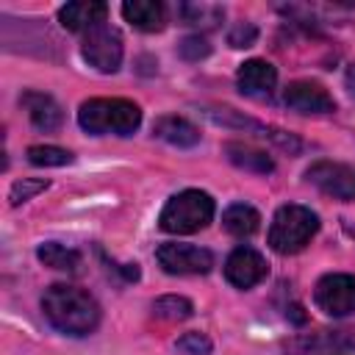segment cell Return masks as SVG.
<instances>
[{
    "label": "cell",
    "mask_w": 355,
    "mask_h": 355,
    "mask_svg": "<svg viewBox=\"0 0 355 355\" xmlns=\"http://www.w3.org/2000/svg\"><path fill=\"white\" fill-rule=\"evenodd\" d=\"M153 313L158 319H169V322H183L194 313V305L191 300L186 297H178V294H166V297H158L153 302Z\"/></svg>",
    "instance_id": "ffe728a7"
},
{
    "label": "cell",
    "mask_w": 355,
    "mask_h": 355,
    "mask_svg": "<svg viewBox=\"0 0 355 355\" xmlns=\"http://www.w3.org/2000/svg\"><path fill=\"white\" fill-rule=\"evenodd\" d=\"M269 266L263 261V255L252 247H236L227 261H225V277L227 283H233L236 288H252L266 277Z\"/></svg>",
    "instance_id": "9c48e42d"
},
{
    "label": "cell",
    "mask_w": 355,
    "mask_h": 355,
    "mask_svg": "<svg viewBox=\"0 0 355 355\" xmlns=\"http://www.w3.org/2000/svg\"><path fill=\"white\" fill-rule=\"evenodd\" d=\"M28 161L33 166H64V164H72V153L53 144H36V147H28Z\"/></svg>",
    "instance_id": "44dd1931"
},
{
    "label": "cell",
    "mask_w": 355,
    "mask_h": 355,
    "mask_svg": "<svg viewBox=\"0 0 355 355\" xmlns=\"http://www.w3.org/2000/svg\"><path fill=\"white\" fill-rule=\"evenodd\" d=\"M105 17H108V6L100 3V0H75V3H67L58 8V22L67 28V31H94L100 25H105Z\"/></svg>",
    "instance_id": "8fae6325"
},
{
    "label": "cell",
    "mask_w": 355,
    "mask_h": 355,
    "mask_svg": "<svg viewBox=\"0 0 355 355\" xmlns=\"http://www.w3.org/2000/svg\"><path fill=\"white\" fill-rule=\"evenodd\" d=\"M344 83H347V89H349V94H355V64L347 69V75H344Z\"/></svg>",
    "instance_id": "4316f807"
},
{
    "label": "cell",
    "mask_w": 355,
    "mask_h": 355,
    "mask_svg": "<svg viewBox=\"0 0 355 355\" xmlns=\"http://www.w3.org/2000/svg\"><path fill=\"white\" fill-rule=\"evenodd\" d=\"M50 183L44 180V178H22V180H17L14 186H11V191H8V200H11V205H19V202H28L31 197H36L39 191H44Z\"/></svg>",
    "instance_id": "7402d4cb"
},
{
    "label": "cell",
    "mask_w": 355,
    "mask_h": 355,
    "mask_svg": "<svg viewBox=\"0 0 355 355\" xmlns=\"http://www.w3.org/2000/svg\"><path fill=\"white\" fill-rule=\"evenodd\" d=\"M42 311L47 322L64 336H89L100 324V305L97 300L75 286L55 283L42 297Z\"/></svg>",
    "instance_id": "6da1fadb"
},
{
    "label": "cell",
    "mask_w": 355,
    "mask_h": 355,
    "mask_svg": "<svg viewBox=\"0 0 355 355\" xmlns=\"http://www.w3.org/2000/svg\"><path fill=\"white\" fill-rule=\"evenodd\" d=\"M83 58L97 72H116L122 64V36L119 31L100 25L83 39Z\"/></svg>",
    "instance_id": "52a82bcc"
},
{
    "label": "cell",
    "mask_w": 355,
    "mask_h": 355,
    "mask_svg": "<svg viewBox=\"0 0 355 355\" xmlns=\"http://www.w3.org/2000/svg\"><path fill=\"white\" fill-rule=\"evenodd\" d=\"M36 258H39L44 266L58 269V272H75V269L80 266V252L72 250V247H64V244H58V241H44V244H39Z\"/></svg>",
    "instance_id": "ac0fdd59"
},
{
    "label": "cell",
    "mask_w": 355,
    "mask_h": 355,
    "mask_svg": "<svg viewBox=\"0 0 355 355\" xmlns=\"http://www.w3.org/2000/svg\"><path fill=\"white\" fill-rule=\"evenodd\" d=\"M175 347H178L183 355H208V352H211V338H208L205 333L191 330V333H183Z\"/></svg>",
    "instance_id": "603a6c76"
},
{
    "label": "cell",
    "mask_w": 355,
    "mask_h": 355,
    "mask_svg": "<svg viewBox=\"0 0 355 355\" xmlns=\"http://www.w3.org/2000/svg\"><path fill=\"white\" fill-rule=\"evenodd\" d=\"M211 219H214L211 194H205L200 189H186V191H178L175 197L166 200V205H164V211L158 216V225L166 233L186 236V233L202 230Z\"/></svg>",
    "instance_id": "277c9868"
},
{
    "label": "cell",
    "mask_w": 355,
    "mask_h": 355,
    "mask_svg": "<svg viewBox=\"0 0 355 355\" xmlns=\"http://www.w3.org/2000/svg\"><path fill=\"white\" fill-rule=\"evenodd\" d=\"M283 103L297 114H333L336 100L327 94L324 86L313 80H294L283 92Z\"/></svg>",
    "instance_id": "30bf717a"
},
{
    "label": "cell",
    "mask_w": 355,
    "mask_h": 355,
    "mask_svg": "<svg viewBox=\"0 0 355 355\" xmlns=\"http://www.w3.org/2000/svg\"><path fill=\"white\" fill-rule=\"evenodd\" d=\"M155 258H158L161 269L169 272V275H205L214 266L211 250L197 247V244L166 241L155 250Z\"/></svg>",
    "instance_id": "8992f818"
},
{
    "label": "cell",
    "mask_w": 355,
    "mask_h": 355,
    "mask_svg": "<svg viewBox=\"0 0 355 355\" xmlns=\"http://www.w3.org/2000/svg\"><path fill=\"white\" fill-rule=\"evenodd\" d=\"M313 302L322 313L333 319H344L355 313V277L344 272L324 275L313 288Z\"/></svg>",
    "instance_id": "5b68a950"
},
{
    "label": "cell",
    "mask_w": 355,
    "mask_h": 355,
    "mask_svg": "<svg viewBox=\"0 0 355 355\" xmlns=\"http://www.w3.org/2000/svg\"><path fill=\"white\" fill-rule=\"evenodd\" d=\"M261 225V214L247 205V202H233L225 214H222V227L233 236H252Z\"/></svg>",
    "instance_id": "e0dca14e"
},
{
    "label": "cell",
    "mask_w": 355,
    "mask_h": 355,
    "mask_svg": "<svg viewBox=\"0 0 355 355\" xmlns=\"http://www.w3.org/2000/svg\"><path fill=\"white\" fill-rule=\"evenodd\" d=\"M22 105L28 108V116H31L33 128H39L44 133L55 130L61 125V119H64L61 105L50 94H44V92H25L22 94Z\"/></svg>",
    "instance_id": "4fadbf2b"
},
{
    "label": "cell",
    "mask_w": 355,
    "mask_h": 355,
    "mask_svg": "<svg viewBox=\"0 0 355 355\" xmlns=\"http://www.w3.org/2000/svg\"><path fill=\"white\" fill-rule=\"evenodd\" d=\"M153 133L175 147H194L200 141V130L183 116H158L153 125Z\"/></svg>",
    "instance_id": "9a60e30c"
},
{
    "label": "cell",
    "mask_w": 355,
    "mask_h": 355,
    "mask_svg": "<svg viewBox=\"0 0 355 355\" xmlns=\"http://www.w3.org/2000/svg\"><path fill=\"white\" fill-rule=\"evenodd\" d=\"M78 122L92 136H130L141 125V111L125 97H92L80 105Z\"/></svg>",
    "instance_id": "7a4b0ae2"
},
{
    "label": "cell",
    "mask_w": 355,
    "mask_h": 355,
    "mask_svg": "<svg viewBox=\"0 0 355 355\" xmlns=\"http://www.w3.org/2000/svg\"><path fill=\"white\" fill-rule=\"evenodd\" d=\"M236 83H239V92L247 97H269L277 83V69L263 58H250L239 67Z\"/></svg>",
    "instance_id": "7c38bea8"
},
{
    "label": "cell",
    "mask_w": 355,
    "mask_h": 355,
    "mask_svg": "<svg viewBox=\"0 0 355 355\" xmlns=\"http://www.w3.org/2000/svg\"><path fill=\"white\" fill-rule=\"evenodd\" d=\"M336 344H341V347H347V349H355V327L341 330V333L336 336Z\"/></svg>",
    "instance_id": "484cf974"
},
{
    "label": "cell",
    "mask_w": 355,
    "mask_h": 355,
    "mask_svg": "<svg viewBox=\"0 0 355 355\" xmlns=\"http://www.w3.org/2000/svg\"><path fill=\"white\" fill-rule=\"evenodd\" d=\"M305 178L322 189L324 194L336 197V200H355V169L347 164H336V161H316L308 166Z\"/></svg>",
    "instance_id": "ba28073f"
},
{
    "label": "cell",
    "mask_w": 355,
    "mask_h": 355,
    "mask_svg": "<svg viewBox=\"0 0 355 355\" xmlns=\"http://www.w3.org/2000/svg\"><path fill=\"white\" fill-rule=\"evenodd\" d=\"M319 230V216L305 205H280L269 225V247L280 255H294L311 244Z\"/></svg>",
    "instance_id": "3957f363"
},
{
    "label": "cell",
    "mask_w": 355,
    "mask_h": 355,
    "mask_svg": "<svg viewBox=\"0 0 355 355\" xmlns=\"http://www.w3.org/2000/svg\"><path fill=\"white\" fill-rule=\"evenodd\" d=\"M349 233H352V236H355V227H349Z\"/></svg>",
    "instance_id": "83f0119b"
},
{
    "label": "cell",
    "mask_w": 355,
    "mask_h": 355,
    "mask_svg": "<svg viewBox=\"0 0 355 355\" xmlns=\"http://www.w3.org/2000/svg\"><path fill=\"white\" fill-rule=\"evenodd\" d=\"M178 53H180V58H186V61H200V58H205V55L211 53V44H208L202 36H186V39L178 44Z\"/></svg>",
    "instance_id": "cb8c5ba5"
},
{
    "label": "cell",
    "mask_w": 355,
    "mask_h": 355,
    "mask_svg": "<svg viewBox=\"0 0 355 355\" xmlns=\"http://www.w3.org/2000/svg\"><path fill=\"white\" fill-rule=\"evenodd\" d=\"M255 39H258V28H255L252 22H239V25H233V31L227 33L230 47H250V44H255Z\"/></svg>",
    "instance_id": "d4e9b609"
},
{
    "label": "cell",
    "mask_w": 355,
    "mask_h": 355,
    "mask_svg": "<svg viewBox=\"0 0 355 355\" xmlns=\"http://www.w3.org/2000/svg\"><path fill=\"white\" fill-rule=\"evenodd\" d=\"M225 155L230 164H236L239 169H247V172H258V175H266L275 169V161L263 153V150H255L250 144H241V141H227L225 144Z\"/></svg>",
    "instance_id": "2e32d148"
},
{
    "label": "cell",
    "mask_w": 355,
    "mask_h": 355,
    "mask_svg": "<svg viewBox=\"0 0 355 355\" xmlns=\"http://www.w3.org/2000/svg\"><path fill=\"white\" fill-rule=\"evenodd\" d=\"M122 17L144 33H155L166 22V8L155 0H128L122 3Z\"/></svg>",
    "instance_id": "5bb4252c"
},
{
    "label": "cell",
    "mask_w": 355,
    "mask_h": 355,
    "mask_svg": "<svg viewBox=\"0 0 355 355\" xmlns=\"http://www.w3.org/2000/svg\"><path fill=\"white\" fill-rule=\"evenodd\" d=\"M178 14H180V19L186 22V25H202V28H214L222 17H225V11H222V6H214V3H183L180 8H178Z\"/></svg>",
    "instance_id": "d6986e66"
}]
</instances>
